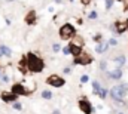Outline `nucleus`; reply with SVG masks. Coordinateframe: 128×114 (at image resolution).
Instances as JSON below:
<instances>
[{
	"label": "nucleus",
	"instance_id": "obj_1",
	"mask_svg": "<svg viewBox=\"0 0 128 114\" xmlns=\"http://www.w3.org/2000/svg\"><path fill=\"white\" fill-rule=\"evenodd\" d=\"M20 70L22 73H42L45 70V62L40 57H37L36 54L28 52L26 57L20 61Z\"/></svg>",
	"mask_w": 128,
	"mask_h": 114
},
{
	"label": "nucleus",
	"instance_id": "obj_2",
	"mask_svg": "<svg viewBox=\"0 0 128 114\" xmlns=\"http://www.w3.org/2000/svg\"><path fill=\"white\" fill-rule=\"evenodd\" d=\"M110 93V98L118 102V104H122L124 98L128 95V83H121L118 86H112V89L109 90Z\"/></svg>",
	"mask_w": 128,
	"mask_h": 114
},
{
	"label": "nucleus",
	"instance_id": "obj_3",
	"mask_svg": "<svg viewBox=\"0 0 128 114\" xmlns=\"http://www.w3.org/2000/svg\"><path fill=\"white\" fill-rule=\"evenodd\" d=\"M76 34V30L72 24H63L60 27V39L61 40H72V37Z\"/></svg>",
	"mask_w": 128,
	"mask_h": 114
},
{
	"label": "nucleus",
	"instance_id": "obj_4",
	"mask_svg": "<svg viewBox=\"0 0 128 114\" xmlns=\"http://www.w3.org/2000/svg\"><path fill=\"white\" fill-rule=\"evenodd\" d=\"M92 62V57L88 54V52H85V51H82L79 55H76V57H73V64H78V65H88V64H91Z\"/></svg>",
	"mask_w": 128,
	"mask_h": 114
},
{
	"label": "nucleus",
	"instance_id": "obj_5",
	"mask_svg": "<svg viewBox=\"0 0 128 114\" xmlns=\"http://www.w3.org/2000/svg\"><path fill=\"white\" fill-rule=\"evenodd\" d=\"M78 105H79V110H80L84 114H92L94 113V107H92V104H91V102L88 101V98H85V96H82V98L79 99Z\"/></svg>",
	"mask_w": 128,
	"mask_h": 114
},
{
	"label": "nucleus",
	"instance_id": "obj_6",
	"mask_svg": "<svg viewBox=\"0 0 128 114\" xmlns=\"http://www.w3.org/2000/svg\"><path fill=\"white\" fill-rule=\"evenodd\" d=\"M10 92L16 96H27L28 93H32V90H28L22 83H14L10 87Z\"/></svg>",
	"mask_w": 128,
	"mask_h": 114
},
{
	"label": "nucleus",
	"instance_id": "obj_7",
	"mask_svg": "<svg viewBox=\"0 0 128 114\" xmlns=\"http://www.w3.org/2000/svg\"><path fill=\"white\" fill-rule=\"evenodd\" d=\"M46 85L52 86V87H63L66 85V80H64L61 76H58V74H51L46 79Z\"/></svg>",
	"mask_w": 128,
	"mask_h": 114
},
{
	"label": "nucleus",
	"instance_id": "obj_8",
	"mask_svg": "<svg viewBox=\"0 0 128 114\" xmlns=\"http://www.w3.org/2000/svg\"><path fill=\"white\" fill-rule=\"evenodd\" d=\"M113 30L118 33V34H124L128 30V21H116L113 24Z\"/></svg>",
	"mask_w": 128,
	"mask_h": 114
},
{
	"label": "nucleus",
	"instance_id": "obj_9",
	"mask_svg": "<svg viewBox=\"0 0 128 114\" xmlns=\"http://www.w3.org/2000/svg\"><path fill=\"white\" fill-rule=\"evenodd\" d=\"M0 98H2L4 102H8V104H14V102H16V101H18V96H16V95H14L10 90H9V92H2Z\"/></svg>",
	"mask_w": 128,
	"mask_h": 114
},
{
	"label": "nucleus",
	"instance_id": "obj_10",
	"mask_svg": "<svg viewBox=\"0 0 128 114\" xmlns=\"http://www.w3.org/2000/svg\"><path fill=\"white\" fill-rule=\"evenodd\" d=\"M107 76L110 77V79H115V80H119L121 77H122V68H115V70H112V71H107Z\"/></svg>",
	"mask_w": 128,
	"mask_h": 114
},
{
	"label": "nucleus",
	"instance_id": "obj_11",
	"mask_svg": "<svg viewBox=\"0 0 128 114\" xmlns=\"http://www.w3.org/2000/svg\"><path fill=\"white\" fill-rule=\"evenodd\" d=\"M36 21H37V15H36V12H34V10H30V12L26 15V22H27L28 25H34Z\"/></svg>",
	"mask_w": 128,
	"mask_h": 114
},
{
	"label": "nucleus",
	"instance_id": "obj_12",
	"mask_svg": "<svg viewBox=\"0 0 128 114\" xmlns=\"http://www.w3.org/2000/svg\"><path fill=\"white\" fill-rule=\"evenodd\" d=\"M72 45H74V46H78V48H84L85 46V42H84V39L80 37V36H78V34H74L73 37H72V42H70Z\"/></svg>",
	"mask_w": 128,
	"mask_h": 114
},
{
	"label": "nucleus",
	"instance_id": "obj_13",
	"mask_svg": "<svg viewBox=\"0 0 128 114\" xmlns=\"http://www.w3.org/2000/svg\"><path fill=\"white\" fill-rule=\"evenodd\" d=\"M113 62H116V65H118V68H121L125 62H127V58L124 54H121V55H116V57L113 58Z\"/></svg>",
	"mask_w": 128,
	"mask_h": 114
},
{
	"label": "nucleus",
	"instance_id": "obj_14",
	"mask_svg": "<svg viewBox=\"0 0 128 114\" xmlns=\"http://www.w3.org/2000/svg\"><path fill=\"white\" fill-rule=\"evenodd\" d=\"M10 55H12V51H10L8 46H4V45H0V58H3V57L9 58Z\"/></svg>",
	"mask_w": 128,
	"mask_h": 114
},
{
	"label": "nucleus",
	"instance_id": "obj_15",
	"mask_svg": "<svg viewBox=\"0 0 128 114\" xmlns=\"http://www.w3.org/2000/svg\"><path fill=\"white\" fill-rule=\"evenodd\" d=\"M107 49H109V45H107V43H103V42L97 43V46H96V52L97 54H104Z\"/></svg>",
	"mask_w": 128,
	"mask_h": 114
},
{
	"label": "nucleus",
	"instance_id": "obj_16",
	"mask_svg": "<svg viewBox=\"0 0 128 114\" xmlns=\"http://www.w3.org/2000/svg\"><path fill=\"white\" fill-rule=\"evenodd\" d=\"M68 48H70V55H73V57H76V55H79V54L82 52L80 48H78V46H74V45H72V43H68Z\"/></svg>",
	"mask_w": 128,
	"mask_h": 114
},
{
	"label": "nucleus",
	"instance_id": "obj_17",
	"mask_svg": "<svg viewBox=\"0 0 128 114\" xmlns=\"http://www.w3.org/2000/svg\"><path fill=\"white\" fill-rule=\"evenodd\" d=\"M92 87H94V93H96V95H100V92H101V89H103V87H101V85H100L97 80L92 82Z\"/></svg>",
	"mask_w": 128,
	"mask_h": 114
},
{
	"label": "nucleus",
	"instance_id": "obj_18",
	"mask_svg": "<svg viewBox=\"0 0 128 114\" xmlns=\"http://www.w3.org/2000/svg\"><path fill=\"white\" fill-rule=\"evenodd\" d=\"M42 98H43V99H48V101L52 99V92H51V90H43V92H42Z\"/></svg>",
	"mask_w": 128,
	"mask_h": 114
},
{
	"label": "nucleus",
	"instance_id": "obj_19",
	"mask_svg": "<svg viewBox=\"0 0 128 114\" xmlns=\"http://www.w3.org/2000/svg\"><path fill=\"white\" fill-rule=\"evenodd\" d=\"M100 70H101V71H106V70H107V62H106V61H101V62H100Z\"/></svg>",
	"mask_w": 128,
	"mask_h": 114
},
{
	"label": "nucleus",
	"instance_id": "obj_20",
	"mask_svg": "<svg viewBox=\"0 0 128 114\" xmlns=\"http://www.w3.org/2000/svg\"><path fill=\"white\" fill-rule=\"evenodd\" d=\"M12 107H14V110H18V111H21V110H22V105H21L20 102H14V104H12Z\"/></svg>",
	"mask_w": 128,
	"mask_h": 114
},
{
	"label": "nucleus",
	"instance_id": "obj_21",
	"mask_svg": "<svg viewBox=\"0 0 128 114\" xmlns=\"http://www.w3.org/2000/svg\"><path fill=\"white\" fill-rule=\"evenodd\" d=\"M52 51H54V52H60V51H61V46H60L58 43H54V45H52Z\"/></svg>",
	"mask_w": 128,
	"mask_h": 114
},
{
	"label": "nucleus",
	"instance_id": "obj_22",
	"mask_svg": "<svg viewBox=\"0 0 128 114\" xmlns=\"http://www.w3.org/2000/svg\"><path fill=\"white\" fill-rule=\"evenodd\" d=\"M96 18H97V12L96 10H92V12L88 13V19H96Z\"/></svg>",
	"mask_w": 128,
	"mask_h": 114
},
{
	"label": "nucleus",
	"instance_id": "obj_23",
	"mask_svg": "<svg viewBox=\"0 0 128 114\" xmlns=\"http://www.w3.org/2000/svg\"><path fill=\"white\" fill-rule=\"evenodd\" d=\"M107 45H109V46H118V40H116V39H110Z\"/></svg>",
	"mask_w": 128,
	"mask_h": 114
},
{
	"label": "nucleus",
	"instance_id": "obj_24",
	"mask_svg": "<svg viewBox=\"0 0 128 114\" xmlns=\"http://www.w3.org/2000/svg\"><path fill=\"white\" fill-rule=\"evenodd\" d=\"M88 80H90V76H88V74H84V76L80 77V83H86Z\"/></svg>",
	"mask_w": 128,
	"mask_h": 114
},
{
	"label": "nucleus",
	"instance_id": "obj_25",
	"mask_svg": "<svg viewBox=\"0 0 128 114\" xmlns=\"http://www.w3.org/2000/svg\"><path fill=\"white\" fill-rule=\"evenodd\" d=\"M61 51H63L64 55H70V48H68V45H67V46H64Z\"/></svg>",
	"mask_w": 128,
	"mask_h": 114
},
{
	"label": "nucleus",
	"instance_id": "obj_26",
	"mask_svg": "<svg viewBox=\"0 0 128 114\" xmlns=\"http://www.w3.org/2000/svg\"><path fill=\"white\" fill-rule=\"evenodd\" d=\"M112 6H113V0H106V9L109 10Z\"/></svg>",
	"mask_w": 128,
	"mask_h": 114
},
{
	"label": "nucleus",
	"instance_id": "obj_27",
	"mask_svg": "<svg viewBox=\"0 0 128 114\" xmlns=\"http://www.w3.org/2000/svg\"><path fill=\"white\" fill-rule=\"evenodd\" d=\"M0 77H2V82H3V83H8V82H9V77H8L6 74H4V76H0Z\"/></svg>",
	"mask_w": 128,
	"mask_h": 114
},
{
	"label": "nucleus",
	"instance_id": "obj_28",
	"mask_svg": "<svg viewBox=\"0 0 128 114\" xmlns=\"http://www.w3.org/2000/svg\"><path fill=\"white\" fill-rule=\"evenodd\" d=\"M94 40H96L97 43H100V40H101V34H96V36H94Z\"/></svg>",
	"mask_w": 128,
	"mask_h": 114
},
{
	"label": "nucleus",
	"instance_id": "obj_29",
	"mask_svg": "<svg viewBox=\"0 0 128 114\" xmlns=\"http://www.w3.org/2000/svg\"><path fill=\"white\" fill-rule=\"evenodd\" d=\"M80 1H82V4H84V6H88V4L91 3V0H80Z\"/></svg>",
	"mask_w": 128,
	"mask_h": 114
},
{
	"label": "nucleus",
	"instance_id": "obj_30",
	"mask_svg": "<svg viewBox=\"0 0 128 114\" xmlns=\"http://www.w3.org/2000/svg\"><path fill=\"white\" fill-rule=\"evenodd\" d=\"M122 3H124V6H125V10L128 9V0H122Z\"/></svg>",
	"mask_w": 128,
	"mask_h": 114
},
{
	"label": "nucleus",
	"instance_id": "obj_31",
	"mask_svg": "<svg viewBox=\"0 0 128 114\" xmlns=\"http://www.w3.org/2000/svg\"><path fill=\"white\" fill-rule=\"evenodd\" d=\"M63 71L66 73V74H68V73H70V68H68V67H66V68H64Z\"/></svg>",
	"mask_w": 128,
	"mask_h": 114
},
{
	"label": "nucleus",
	"instance_id": "obj_32",
	"mask_svg": "<svg viewBox=\"0 0 128 114\" xmlns=\"http://www.w3.org/2000/svg\"><path fill=\"white\" fill-rule=\"evenodd\" d=\"M52 114H61V113H60V110H54V111H52Z\"/></svg>",
	"mask_w": 128,
	"mask_h": 114
},
{
	"label": "nucleus",
	"instance_id": "obj_33",
	"mask_svg": "<svg viewBox=\"0 0 128 114\" xmlns=\"http://www.w3.org/2000/svg\"><path fill=\"white\" fill-rule=\"evenodd\" d=\"M0 74H2V70H0Z\"/></svg>",
	"mask_w": 128,
	"mask_h": 114
},
{
	"label": "nucleus",
	"instance_id": "obj_34",
	"mask_svg": "<svg viewBox=\"0 0 128 114\" xmlns=\"http://www.w3.org/2000/svg\"><path fill=\"white\" fill-rule=\"evenodd\" d=\"M70 1H73V0H70Z\"/></svg>",
	"mask_w": 128,
	"mask_h": 114
},
{
	"label": "nucleus",
	"instance_id": "obj_35",
	"mask_svg": "<svg viewBox=\"0 0 128 114\" xmlns=\"http://www.w3.org/2000/svg\"><path fill=\"white\" fill-rule=\"evenodd\" d=\"M9 1H10V0H9Z\"/></svg>",
	"mask_w": 128,
	"mask_h": 114
}]
</instances>
